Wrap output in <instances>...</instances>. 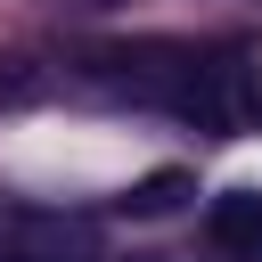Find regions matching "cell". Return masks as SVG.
<instances>
[{"label":"cell","instance_id":"cell-1","mask_svg":"<svg viewBox=\"0 0 262 262\" xmlns=\"http://www.w3.org/2000/svg\"><path fill=\"white\" fill-rule=\"evenodd\" d=\"M205 237H213L229 262H262V188H229V196H213Z\"/></svg>","mask_w":262,"mask_h":262},{"label":"cell","instance_id":"cell-2","mask_svg":"<svg viewBox=\"0 0 262 262\" xmlns=\"http://www.w3.org/2000/svg\"><path fill=\"white\" fill-rule=\"evenodd\" d=\"M221 115L262 123V66H221Z\"/></svg>","mask_w":262,"mask_h":262},{"label":"cell","instance_id":"cell-3","mask_svg":"<svg viewBox=\"0 0 262 262\" xmlns=\"http://www.w3.org/2000/svg\"><path fill=\"white\" fill-rule=\"evenodd\" d=\"M180 196H188V172H156V180H139L123 205H131V213H172Z\"/></svg>","mask_w":262,"mask_h":262},{"label":"cell","instance_id":"cell-4","mask_svg":"<svg viewBox=\"0 0 262 262\" xmlns=\"http://www.w3.org/2000/svg\"><path fill=\"white\" fill-rule=\"evenodd\" d=\"M0 262H66V254H33V246H0Z\"/></svg>","mask_w":262,"mask_h":262}]
</instances>
